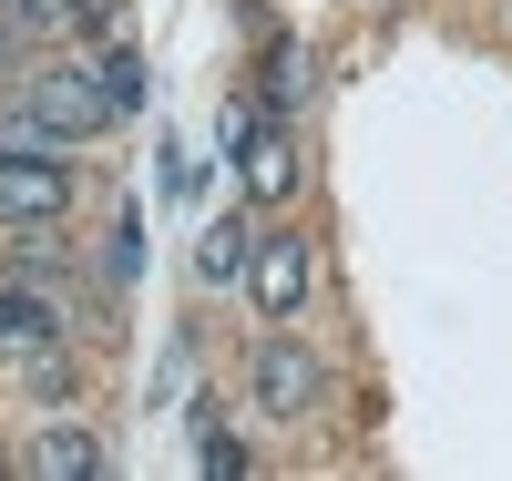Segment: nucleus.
<instances>
[{"label":"nucleus","mask_w":512,"mask_h":481,"mask_svg":"<svg viewBox=\"0 0 512 481\" xmlns=\"http://www.w3.org/2000/svg\"><path fill=\"white\" fill-rule=\"evenodd\" d=\"M246 256H256L246 215H216V226H205V246H195V277H205V287H236V277H246Z\"/></svg>","instance_id":"7"},{"label":"nucleus","mask_w":512,"mask_h":481,"mask_svg":"<svg viewBox=\"0 0 512 481\" xmlns=\"http://www.w3.org/2000/svg\"><path fill=\"white\" fill-rule=\"evenodd\" d=\"M72 215V174L52 144H0V226H62Z\"/></svg>","instance_id":"2"},{"label":"nucleus","mask_w":512,"mask_h":481,"mask_svg":"<svg viewBox=\"0 0 512 481\" xmlns=\"http://www.w3.org/2000/svg\"><path fill=\"white\" fill-rule=\"evenodd\" d=\"M246 287H256L267 318H297V308H308V236H267L246 256Z\"/></svg>","instance_id":"4"},{"label":"nucleus","mask_w":512,"mask_h":481,"mask_svg":"<svg viewBox=\"0 0 512 481\" xmlns=\"http://www.w3.org/2000/svg\"><path fill=\"white\" fill-rule=\"evenodd\" d=\"M144 267V226H134V215H123V226H113V256H103V277L123 287V277H134Z\"/></svg>","instance_id":"13"},{"label":"nucleus","mask_w":512,"mask_h":481,"mask_svg":"<svg viewBox=\"0 0 512 481\" xmlns=\"http://www.w3.org/2000/svg\"><path fill=\"white\" fill-rule=\"evenodd\" d=\"M103 123H113L103 72H41V82H21V113L0 123V144H93Z\"/></svg>","instance_id":"1"},{"label":"nucleus","mask_w":512,"mask_h":481,"mask_svg":"<svg viewBox=\"0 0 512 481\" xmlns=\"http://www.w3.org/2000/svg\"><path fill=\"white\" fill-rule=\"evenodd\" d=\"M31 389H41V400H62V389H72V359H62V348H31Z\"/></svg>","instance_id":"14"},{"label":"nucleus","mask_w":512,"mask_h":481,"mask_svg":"<svg viewBox=\"0 0 512 481\" xmlns=\"http://www.w3.org/2000/svg\"><path fill=\"white\" fill-rule=\"evenodd\" d=\"M52 338H62V318L11 277V287H0V348H52Z\"/></svg>","instance_id":"8"},{"label":"nucleus","mask_w":512,"mask_h":481,"mask_svg":"<svg viewBox=\"0 0 512 481\" xmlns=\"http://www.w3.org/2000/svg\"><path fill=\"white\" fill-rule=\"evenodd\" d=\"M256 93H267V113L308 103V41H267V82H256Z\"/></svg>","instance_id":"9"},{"label":"nucleus","mask_w":512,"mask_h":481,"mask_svg":"<svg viewBox=\"0 0 512 481\" xmlns=\"http://www.w3.org/2000/svg\"><path fill=\"white\" fill-rule=\"evenodd\" d=\"M62 267H72V256L52 246V226H21V256H11V277H21V287H52Z\"/></svg>","instance_id":"11"},{"label":"nucleus","mask_w":512,"mask_h":481,"mask_svg":"<svg viewBox=\"0 0 512 481\" xmlns=\"http://www.w3.org/2000/svg\"><path fill=\"white\" fill-rule=\"evenodd\" d=\"M195 451H205V471H216V481H236V471H246V441L226 430V410H216V400L195 410Z\"/></svg>","instance_id":"10"},{"label":"nucleus","mask_w":512,"mask_h":481,"mask_svg":"<svg viewBox=\"0 0 512 481\" xmlns=\"http://www.w3.org/2000/svg\"><path fill=\"white\" fill-rule=\"evenodd\" d=\"M328 400V359L308 338H256V410L267 420H308Z\"/></svg>","instance_id":"3"},{"label":"nucleus","mask_w":512,"mask_h":481,"mask_svg":"<svg viewBox=\"0 0 512 481\" xmlns=\"http://www.w3.org/2000/svg\"><path fill=\"white\" fill-rule=\"evenodd\" d=\"M31 471H41V481H93V471H103V441H93V430H72V420H52V430L31 441Z\"/></svg>","instance_id":"5"},{"label":"nucleus","mask_w":512,"mask_h":481,"mask_svg":"<svg viewBox=\"0 0 512 481\" xmlns=\"http://www.w3.org/2000/svg\"><path fill=\"white\" fill-rule=\"evenodd\" d=\"M236 164H246V195H256V205H287V195H297V154H287L277 123H267V134H256Z\"/></svg>","instance_id":"6"},{"label":"nucleus","mask_w":512,"mask_h":481,"mask_svg":"<svg viewBox=\"0 0 512 481\" xmlns=\"http://www.w3.org/2000/svg\"><path fill=\"white\" fill-rule=\"evenodd\" d=\"M93 72H103V93H113V113H134V103H144V62H134V52H103Z\"/></svg>","instance_id":"12"}]
</instances>
